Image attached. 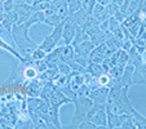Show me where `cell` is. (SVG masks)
Returning <instances> with one entry per match:
<instances>
[{
	"label": "cell",
	"instance_id": "1",
	"mask_svg": "<svg viewBox=\"0 0 146 129\" xmlns=\"http://www.w3.org/2000/svg\"><path fill=\"white\" fill-rule=\"evenodd\" d=\"M128 91H129V87H113V88H110L109 97L105 102L106 110L118 114V115H121V114H131L132 115L136 111V108L133 107L129 99Z\"/></svg>",
	"mask_w": 146,
	"mask_h": 129
},
{
	"label": "cell",
	"instance_id": "2",
	"mask_svg": "<svg viewBox=\"0 0 146 129\" xmlns=\"http://www.w3.org/2000/svg\"><path fill=\"white\" fill-rule=\"evenodd\" d=\"M31 25L29 21L22 23H16V25L12 26V36H13V40L16 43V47L18 49V52L23 56V57H27L31 53V50L34 48L38 47L35 41H33L29 36V30H30Z\"/></svg>",
	"mask_w": 146,
	"mask_h": 129
},
{
	"label": "cell",
	"instance_id": "3",
	"mask_svg": "<svg viewBox=\"0 0 146 129\" xmlns=\"http://www.w3.org/2000/svg\"><path fill=\"white\" fill-rule=\"evenodd\" d=\"M72 103L75 106V112L72 115L70 123L66 125V128H78L79 124L86 119L88 110L93 106V101L89 97H83V96H75L72 98Z\"/></svg>",
	"mask_w": 146,
	"mask_h": 129
},
{
	"label": "cell",
	"instance_id": "4",
	"mask_svg": "<svg viewBox=\"0 0 146 129\" xmlns=\"http://www.w3.org/2000/svg\"><path fill=\"white\" fill-rule=\"evenodd\" d=\"M128 54H129V62L133 65L135 70H133V85L135 84H146V63H143L140 58L137 48L133 45L129 50H128Z\"/></svg>",
	"mask_w": 146,
	"mask_h": 129
},
{
	"label": "cell",
	"instance_id": "5",
	"mask_svg": "<svg viewBox=\"0 0 146 129\" xmlns=\"http://www.w3.org/2000/svg\"><path fill=\"white\" fill-rule=\"evenodd\" d=\"M86 120H89L96 128H106L108 126V114L105 105L93 103V106L88 110L86 115Z\"/></svg>",
	"mask_w": 146,
	"mask_h": 129
},
{
	"label": "cell",
	"instance_id": "6",
	"mask_svg": "<svg viewBox=\"0 0 146 129\" xmlns=\"http://www.w3.org/2000/svg\"><path fill=\"white\" fill-rule=\"evenodd\" d=\"M64 23H65V21H62V22L58 23L57 26H54V27H53L52 34H49V35H48L44 40L41 41L38 47L40 48V49L44 50L45 53L52 52L56 47H58V45H60V43H61V40H62V30H64Z\"/></svg>",
	"mask_w": 146,
	"mask_h": 129
},
{
	"label": "cell",
	"instance_id": "7",
	"mask_svg": "<svg viewBox=\"0 0 146 129\" xmlns=\"http://www.w3.org/2000/svg\"><path fill=\"white\" fill-rule=\"evenodd\" d=\"M48 101H49V105H50L52 111H54V112H57V114H60L61 106L72 103V99L70 98V97H67L66 94L61 91L60 88H57V87H56V88L53 89V92L50 93Z\"/></svg>",
	"mask_w": 146,
	"mask_h": 129
},
{
	"label": "cell",
	"instance_id": "8",
	"mask_svg": "<svg viewBox=\"0 0 146 129\" xmlns=\"http://www.w3.org/2000/svg\"><path fill=\"white\" fill-rule=\"evenodd\" d=\"M113 53L114 52H111V50L109 49V47L105 43H101V44L96 45V47L92 49V52L89 53L88 60L91 61V62L102 63V62H105V61H108L109 58L111 57Z\"/></svg>",
	"mask_w": 146,
	"mask_h": 129
},
{
	"label": "cell",
	"instance_id": "9",
	"mask_svg": "<svg viewBox=\"0 0 146 129\" xmlns=\"http://www.w3.org/2000/svg\"><path fill=\"white\" fill-rule=\"evenodd\" d=\"M109 92H110V88L100 85V87H97V88L92 89L88 97L93 101V103L105 105L106 99H108V97H109Z\"/></svg>",
	"mask_w": 146,
	"mask_h": 129
},
{
	"label": "cell",
	"instance_id": "10",
	"mask_svg": "<svg viewBox=\"0 0 146 129\" xmlns=\"http://www.w3.org/2000/svg\"><path fill=\"white\" fill-rule=\"evenodd\" d=\"M106 114H108V126L106 128H110V129H121L123 121L128 118V115H131V114L118 115V114H114L109 110H106Z\"/></svg>",
	"mask_w": 146,
	"mask_h": 129
},
{
	"label": "cell",
	"instance_id": "11",
	"mask_svg": "<svg viewBox=\"0 0 146 129\" xmlns=\"http://www.w3.org/2000/svg\"><path fill=\"white\" fill-rule=\"evenodd\" d=\"M75 32H76V26H75L69 18H66L65 19V23H64V30H62V40H64V44H66V45L71 44L75 38Z\"/></svg>",
	"mask_w": 146,
	"mask_h": 129
},
{
	"label": "cell",
	"instance_id": "12",
	"mask_svg": "<svg viewBox=\"0 0 146 129\" xmlns=\"http://www.w3.org/2000/svg\"><path fill=\"white\" fill-rule=\"evenodd\" d=\"M72 47H74V50H75V56H79V57H83V58H88L89 53L92 52L94 45L91 40H84L82 43H78V44L72 45Z\"/></svg>",
	"mask_w": 146,
	"mask_h": 129
},
{
	"label": "cell",
	"instance_id": "13",
	"mask_svg": "<svg viewBox=\"0 0 146 129\" xmlns=\"http://www.w3.org/2000/svg\"><path fill=\"white\" fill-rule=\"evenodd\" d=\"M50 5L53 7L56 14L60 17L62 21L69 17V8H67V0H52Z\"/></svg>",
	"mask_w": 146,
	"mask_h": 129
},
{
	"label": "cell",
	"instance_id": "14",
	"mask_svg": "<svg viewBox=\"0 0 146 129\" xmlns=\"http://www.w3.org/2000/svg\"><path fill=\"white\" fill-rule=\"evenodd\" d=\"M86 74V72H84ZM84 74H82V72H72L71 74V79H70V88L72 89V92H75L76 93V91L82 87L83 84H84Z\"/></svg>",
	"mask_w": 146,
	"mask_h": 129
},
{
	"label": "cell",
	"instance_id": "15",
	"mask_svg": "<svg viewBox=\"0 0 146 129\" xmlns=\"http://www.w3.org/2000/svg\"><path fill=\"white\" fill-rule=\"evenodd\" d=\"M0 50H5V52L11 53L12 56H14V57H16L17 60H19V61L25 60V57H23V56L21 54V53H19L16 48H13L11 44H8V43H7L5 40H3L1 38H0Z\"/></svg>",
	"mask_w": 146,
	"mask_h": 129
},
{
	"label": "cell",
	"instance_id": "16",
	"mask_svg": "<svg viewBox=\"0 0 146 129\" xmlns=\"http://www.w3.org/2000/svg\"><path fill=\"white\" fill-rule=\"evenodd\" d=\"M86 72L98 77L100 75H102L105 71H104V67H102V63H96V62H91V61H89V63L86 67Z\"/></svg>",
	"mask_w": 146,
	"mask_h": 129
},
{
	"label": "cell",
	"instance_id": "17",
	"mask_svg": "<svg viewBox=\"0 0 146 129\" xmlns=\"http://www.w3.org/2000/svg\"><path fill=\"white\" fill-rule=\"evenodd\" d=\"M58 74H60V72H58V69L56 66L54 67H48L44 72H41V74L39 75V77H40L43 81H52Z\"/></svg>",
	"mask_w": 146,
	"mask_h": 129
},
{
	"label": "cell",
	"instance_id": "18",
	"mask_svg": "<svg viewBox=\"0 0 146 129\" xmlns=\"http://www.w3.org/2000/svg\"><path fill=\"white\" fill-rule=\"evenodd\" d=\"M70 79H71V74L70 75H64V74H58L54 79L52 80V83L54 84V87L57 88H62L70 84Z\"/></svg>",
	"mask_w": 146,
	"mask_h": 129
},
{
	"label": "cell",
	"instance_id": "19",
	"mask_svg": "<svg viewBox=\"0 0 146 129\" xmlns=\"http://www.w3.org/2000/svg\"><path fill=\"white\" fill-rule=\"evenodd\" d=\"M132 120L136 129H146V118L143 115H141L137 110L132 114Z\"/></svg>",
	"mask_w": 146,
	"mask_h": 129
},
{
	"label": "cell",
	"instance_id": "20",
	"mask_svg": "<svg viewBox=\"0 0 146 129\" xmlns=\"http://www.w3.org/2000/svg\"><path fill=\"white\" fill-rule=\"evenodd\" d=\"M84 40H91V39H89V35L83 30L80 26H78L76 32H75V38H74V40H72L71 45H75V44H78V43H82V41H84Z\"/></svg>",
	"mask_w": 146,
	"mask_h": 129
},
{
	"label": "cell",
	"instance_id": "21",
	"mask_svg": "<svg viewBox=\"0 0 146 129\" xmlns=\"http://www.w3.org/2000/svg\"><path fill=\"white\" fill-rule=\"evenodd\" d=\"M45 56H47V53H45L44 50L40 49L39 47H36L31 50L29 57H30L33 61H43V60H45Z\"/></svg>",
	"mask_w": 146,
	"mask_h": 129
},
{
	"label": "cell",
	"instance_id": "22",
	"mask_svg": "<svg viewBox=\"0 0 146 129\" xmlns=\"http://www.w3.org/2000/svg\"><path fill=\"white\" fill-rule=\"evenodd\" d=\"M67 8H69V16L76 13L82 9V0H67Z\"/></svg>",
	"mask_w": 146,
	"mask_h": 129
},
{
	"label": "cell",
	"instance_id": "23",
	"mask_svg": "<svg viewBox=\"0 0 146 129\" xmlns=\"http://www.w3.org/2000/svg\"><path fill=\"white\" fill-rule=\"evenodd\" d=\"M98 83L100 85H102V87H108V88H110V84H111V75L109 74V72H104L102 75H100L98 77Z\"/></svg>",
	"mask_w": 146,
	"mask_h": 129
},
{
	"label": "cell",
	"instance_id": "24",
	"mask_svg": "<svg viewBox=\"0 0 146 129\" xmlns=\"http://www.w3.org/2000/svg\"><path fill=\"white\" fill-rule=\"evenodd\" d=\"M56 67L58 69V72H60V74H64V75L72 74L71 67H70V65L66 63V62H58L57 65H56Z\"/></svg>",
	"mask_w": 146,
	"mask_h": 129
},
{
	"label": "cell",
	"instance_id": "25",
	"mask_svg": "<svg viewBox=\"0 0 146 129\" xmlns=\"http://www.w3.org/2000/svg\"><path fill=\"white\" fill-rule=\"evenodd\" d=\"M49 5H50V1H48V0H41V1H39V3H35L33 5V12L34 11L44 12V11H47V9L49 8Z\"/></svg>",
	"mask_w": 146,
	"mask_h": 129
},
{
	"label": "cell",
	"instance_id": "26",
	"mask_svg": "<svg viewBox=\"0 0 146 129\" xmlns=\"http://www.w3.org/2000/svg\"><path fill=\"white\" fill-rule=\"evenodd\" d=\"M94 4H96V0H82V8L88 14H92V9H93Z\"/></svg>",
	"mask_w": 146,
	"mask_h": 129
},
{
	"label": "cell",
	"instance_id": "27",
	"mask_svg": "<svg viewBox=\"0 0 146 129\" xmlns=\"http://www.w3.org/2000/svg\"><path fill=\"white\" fill-rule=\"evenodd\" d=\"M121 129H136L135 124H133V120H132V115H128V118L123 121Z\"/></svg>",
	"mask_w": 146,
	"mask_h": 129
},
{
	"label": "cell",
	"instance_id": "28",
	"mask_svg": "<svg viewBox=\"0 0 146 129\" xmlns=\"http://www.w3.org/2000/svg\"><path fill=\"white\" fill-rule=\"evenodd\" d=\"M14 9V0H5L3 3V11L4 13H9Z\"/></svg>",
	"mask_w": 146,
	"mask_h": 129
},
{
	"label": "cell",
	"instance_id": "29",
	"mask_svg": "<svg viewBox=\"0 0 146 129\" xmlns=\"http://www.w3.org/2000/svg\"><path fill=\"white\" fill-rule=\"evenodd\" d=\"M138 13H140L141 18H145V17H146V0H142V1H141V5H140V9H138Z\"/></svg>",
	"mask_w": 146,
	"mask_h": 129
},
{
	"label": "cell",
	"instance_id": "30",
	"mask_svg": "<svg viewBox=\"0 0 146 129\" xmlns=\"http://www.w3.org/2000/svg\"><path fill=\"white\" fill-rule=\"evenodd\" d=\"M4 18H5V13L0 11V23H1V22L4 21Z\"/></svg>",
	"mask_w": 146,
	"mask_h": 129
},
{
	"label": "cell",
	"instance_id": "31",
	"mask_svg": "<svg viewBox=\"0 0 146 129\" xmlns=\"http://www.w3.org/2000/svg\"><path fill=\"white\" fill-rule=\"evenodd\" d=\"M22 1L26 4H29V5H33V4L35 3V0H22Z\"/></svg>",
	"mask_w": 146,
	"mask_h": 129
},
{
	"label": "cell",
	"instance_id": "32",
	"mask_svg": "<svg viewBox=\"0 0 146 129\" xmlns=\"http://www.w3.org/2000/svg\"><path fill=\"white\" fill-rule=\"evenodd\" d=\"M142 25L146 27V17H145V18H142Z\"/></svg>",
	"mask_w": 146,
	"mask_h": 129
},
{
	"label": "cell",
	"instance_id": "33",
	"mask_svg": "<svg viewBox=\"0 0 146 129\" xmlns=\"http://www.w3.org/2000/svg\"><path fill=\"white\" fill-rule=\"evenodd\" d=\"M4 1H5V0H0V5H1V4H3Z\"/></svg>",
	"mask_w": 146,
	"mask_h": 129
},
{
	"label": "cell",
	"instance_id": "34",
	"mask_svg": "<svg viewBox=\"0 0 146 129\" xmlns=\"http://www.w3.org/2000/svg\"><path fill=\"white\" fill-rule=\"evenodd\" d=\"M125 1H129V0H125Z\"/></svg>",
	"mask_w": 146,
	"mask_h": 129
}]
</instances>
